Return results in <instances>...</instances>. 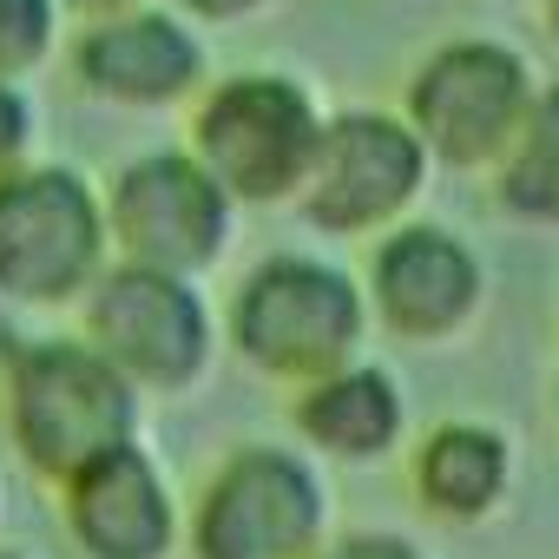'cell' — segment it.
Instances as JSON below:
<instances>
[{
    "label": "cell",
    "instance_id": "cell-2",
    "mask_svg": "<svg viewBox=\"0 0 559 559\" xmlns=\"http://www.w3.org/2000/svg\"><path fill=\"white\" fill-rule=\"evenodd\" d=\"M369 290L330 257L310 250H276L243 270V284L230 290L224 310V343L237 362L276 389L317 382L343 362L362 356L369 336Z\"/></svg>",
    "mask_w": 559,
    "mask_h": 559
},
{
    "label": "cell",
    "instance_id": "cell-3",
    "mask_svg": "<svg viewBox=\"0 0 559 559\" xmlns=\"http://www.w3.org/2000/svg\"><path fill=\"white\" fill-rule=\"evenodd\" d=\"M330 546V480L323 461L297 441H243L217 454L185 507L191 559H323Z\"/></svg>",
    "mask_w": 559,
    "mask_h": 559
},
{
    "label": "cell",
    "instance_id": "cell-7",
    "mask_svg": "<svg viewBox=\"0 0 559 559\" xmlns=\"http://www.w3.org/2000/svg\"><path fill=\"white\" fill-rule=\"evenodd\" d=\"M533 73L500 40H454L421 60L408 80V126L421 132L435 165L493 171L533 106Z\"/></svg>",
    "mask_w": 559,
    "mask_h": 559
},
{
    "label": "cell",
    "instance_id": "cell-1",
    "mask_svg": "<svg viewBox=\"0 0 559 559\" xmlns=\"http://www.w3.org/2000/svg\"><path fill=\"white\" fill-rule=\"evenodd\" d=\"M139 408L145 395L86 336L14 343L8 369H0V421H8L14 461L47 487L139 441Z\"/></svg>",
    "mask_w": 559,
    "mask_h": 559
},
{
    "label": "cell",
    "instance_id": "cell-22",
    "mask_svg": "<svg viewBox=\"0 0 559 559\" xmlns=\"http://www.w3.org/2000/svg\"><path fill=\"white\" fill-rule=\"evenodd\" d=\"M552 415H559V389H552Z\"/></svg>",
    "mask_w": 559,
    "mask_h": 559
},
{
    "label": "cell",
    "instance_id": "cell-11",
    "mask_svg": "<svg viewBox=\"0 0 559 559\" xmlns=\"http://www.w3.org/2000/svg\"><path fill=\"white\" fill-rule=\"evenodd\" d=\"M53 493H60V526L80 559H178L185 552V493L145 441L99 454Z\"/></svg>",
    "mask_w": 559,
    "mask_h": 559
},
{
    "label": "cell",
    "instance_id": "cell-17",
    "mask_svg": "<svg viewBox=\"0 0 559 559\" xmlns=\"http://www.w3.org/2000/svg\"><path fill=\"white\" fill-rule=\"evenodd\" d=\"M27 132H34V112H27V99L0 80V171H8L21 152H27Z\"/></svg>",
    "mask_w": 559,
    "mask_h": 559
},
{
    "label": "cell",
    "instance_id": "cell-10",
    "mask_svg": "<svg viewBox=\"0 0 559 559\" xmlns=\"http://www.w3.org/2000/svg\"><path fill=\"white\" fill-rule=\"evenodd\" d=\"M362 290H369V317L395 343L441 349V343H461L480 323L487 263L448 224H389L376 257H369Z\"/></svg>",
    "mask_w": 559,
    "mask_h": 559
},
{
    "label": "cell",
    "instance_id": "cell-16",
    "mask_svg": "<svg viewBox=\"0 0 559 559\" xmlns=\"http://www.w3.org/2000/svg\"><path fill=\"white\" fill-rule=\"evenodd\" d=\"M53 47V0H0V80H21Z\"/></svg>",
    "mask_w": 559,
    "mask_h": 559
},
{
    "label": "cell",
    "instance_id": "cell-14",
    "mask_svg": "<svg viewBox=\"0 0 559 559\" xmlns=\"http://www.w3.org/2000/svg\"><path fill=\"white\" fill-rule=\"evenodd\" d=\"M513 474H520V454H513L507 428H493L480 415L435 421L408 448V493L441 526H487V520H500L507 500H513Z\"/></svg>",
    "mask_w": 559,
    "mask_h": 559
},
{
    "label": "cell",
    "instance_id": "cell-19",
    "mask_svg": "<svg viewBox=\"0 0 559 559\" xmlns=\"http://www.w3.org/2000/svg\"><path fill=\"white\" fill-rule=\"evenodd\" d=\"M73 8H80V14H99V21H106V14H126L132 0H73Z\"/></svg>",
    "mask_w": 559,
    "mask_h": 559
},
{
    "label": "cell",
    "instance_id": "cell-8",
    "mask_svg": "<svg viewBox=\"0 0 559 559\" xmlns=\"http://www.w3.org/2000/svg\"><path fill=\"white\" fill-rule=\"evenodd\" d=\"M428 145L408 119L389 112H336L323 119L310 178L297 191V211L323 237H376L402 224V211L428 185Z\"/></svg>",
    "mask_w": 559,
    "mask_h": 559
},
{
    "label": "cell",
    "instance_id": "cell-4",
    "mask_svg": "<svg viewBox=\"0 0 559 559\" xmlns=\"http://www.w3.org/2000/svg\"><path fill=\"white\" fill-rule=\"evenodd\" d=\"M112 263L106 198L67 165L0 171V297L27 310L80 304Z\"/></svg>",
    "mask_w": 559,
    "mask_h": 559
},
{
    "label": "cell",
    "instance_id": "cell-20",
    "mask_svg": "<svg viewBox=\"0 0 559 559\" xmlns=\"http://www.w3.org/2000/svg\"><path fill=\"white\" fill-rule=\"evenodd\" d=\"M546 27H552V40H559V0H546Z\"/></svg>",
    "mask_w": 559,
    "mask_h": 559
},
{
    "label": "cell",
    "instance_id": "cell-12",
    "mask_svg": "<svg viewBox=\"0 0 559 559\" xmlns=\"http://www.w3.org/2000/svg\"><path fill=\"white\" fill-rule=\"evenodd\" d=\"M290 435L323 467H376L408 435V395L382 362H343L290 389Z\"/></svg>",
    "mask_w": 559,
    "mask_h": 559
},
{
    "label": "cell",
    "instance_id": "cell-15",
    "mask_svg": "<svg viewBox=\"0 0 559 559\" xmlns=\"http://www.w3.org/2000/svg\"><path fill=\"white\" fill-rule=\"evenodd\" d=\"M493 204L520 224L559 230V86L533 93L507 158L493 165Z\"/></svg>",
    "mask_w": 559,
    "mask_h": 559
},
{
    "label": "cell",
    "instance_id": "cell-18",
    "mask_svg": "<svg viewBox=\"0 0 559 559\" xmlns=\"http://www.w3.org/2000/svg\"><path fill=\"white\" fill-rule=\"evenodd\" d=\"M178 8H191L198 21H237V14L263 8V0H178Z\"/></svg>",
    "mask_w": 559,
    "mask_h": 559
},
{
    "label": "cell",
    "instance_id": "cell-13",
    "mask_svg": "<svg viewBox=\"0 0 559 559\" xmlns=\"http://www.w3.org/2000/svg\"><path fill=\"white\" fill-rule=\"evenodd\" d=\"M73 73L86 93L112 106H171L198 86L204 47L171 21V14H106L99 27L80 34Z\"/></svg>",
    "mask_w": 559,
    "mask_h": 559
},
{
    "label": "cell",
    "instance_id": "cell-5",
    "mask_svg": "<svg viewBox=\"0 0 559 559\" xmlns=\"http://www.w3.org/2000/svg\"><path fill=\"white\" fill-rule=\"evenodd\" d=\"M80 310H86V343L139 395H185L211 376L217 317L198 290V276L112 257L99 270V284L80 297Z\"/></svg>",
    "mask_w": 559,
    "mask_h": 559
},
{
    "label": "cell",
    "instance_id": "cell-21",
    "mask_svg": "<svg viewBox=\"0 0 559 559\" xmlns=\"http://www.w3.org/2000/svg\"><path fill=\"white\" fill-rule=\"evenodd\" d=\"M0 559H27V552H8V546H0Z\"/></svg>",
    "mask_w": 559,
    "mask_h": 559
},
{
    "label": "cell",
    "instance_id": "cell-6",
    "mask_svg": "<svg viewBox=\"0 0 559 559\" xmlns=\"http://www.w3.org/2000/svg\"><path fill=\"white\" fill-rule=\"evenodd\" d=\"M323 139L317 99L284 73H237L198 99L191 152L237 204H284L304 191Z\"/></svg>",
    "mask_w": 559,
    "mask_h": 559
},
{
    "label": "cell",
    "instance_id": "cell-9",
    "mask_svg": "<svg viewBox=\"0 0 559 559\" xmlns=\"http://www.w3.org/2000/svg\"><path fill=\"white\" fill-rule=\"evenodd\" d=\"M230 217H237V198L204 171L198 152H145L119 165L106 191L112 257L178 270V276H204L230 250Z\"/></svg>",
    "mask_w": 559,
    "mask_h": 559
}]
</instances>
